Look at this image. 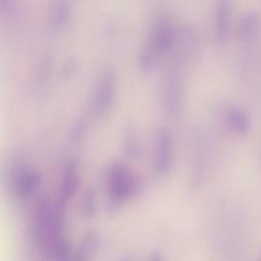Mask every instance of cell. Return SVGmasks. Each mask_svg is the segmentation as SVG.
Masks as SVG:
<instances>
[{
    "label": "cell",
    "instance_id": "cell-18",
    "mask_svg": "<svg viewBox=\"0 0 261 261\" xmlns=\"http://www.w3.org/2000/svg\"><path fill=\"white\" fill-rule=\"evenodd\" d=\"M76 70V63L74 60H66L65 64H64V68H63V71L64 74H70L73 73V71Z\"/></svg>",
    "mask_w": 261,
    "mask_h": 261
},
{
    "label": "cell",
    "instance_id": "cell-7",
    "mask_svg": "<svg viewBox=\"0 0 261 261\" xmlns=\"http://www.w3.org/2000/svg\"><path fill=\"white\" fill-rule=\"evenodd\" d=\"M232 20V2L219 0L214 15V38L218 43H224L229 37Z\"/></svg>",
    "mask_w": 261,
    "mask_h": 261
},
{
    "label": "cell",
    "instance_id": "cell-12",
    "mask_svg": "<svg viewBox=\"0 0 261 261\" xmlns=\"http://www.w3.org/2000/svg\"><path fill=\"white\" fill-rule=\"evenodd\" d=\"M73 13V5L68 0H59L54 4L51 10V27L55 31H61L69 24V20Z\"/></svg>",
    "mask_w": 261,
    "mask_h": 261
},
{
    "label": "cell",
    "instance_id": "cell-6",
    "mask_svg": "<svg viewBox=\"0 0 261 261\" xmlns=\"http://www.w3.org/2000/svg\"><path fill=\"white\" fill-rule=\"evenodd\" d=\"M79 188V170L78 163L75 160H69L64 167L63 176H61L60 191H59L58 203L60 205L66 206V203L75 195Z\"/></svg>",
    "mask_w": 261,
    "mask_h": 261
},
{
    "label": "cell",
    "instance_id": "cell-20",
    "mask_svg": "<svg viewBox=\"0 0 261 261\" xmlns=\"http://www.w3.org/2000/svg\"><path fill=\"white\" fill-rule=\"evenodd\" d=\"M126 261H127V260H126Z\"/></svg>",
    "mask_w": 261,
    "mask_h": 261
},
{
    "label": "cell",
    "instance_id": "cell-16",
    "mask_svg": "<svg viewBox=\"0 0 261 261\" xmlns=\"http://www.w3.org/2000/svg\"><path fill=\"white\" fill-rule=\"evenodd\" d=\"M81 206H82V213L84 214V217H92L94 213H96L97 195L93 186H88V188L86 189L83 196H82Z\"/></svg>",
    "mask_w": 261,
    "mask_h": 261
},
{
    "label": "cell",
    "instance_id": "cell-10",
    "mask_svg": "<svg viewBox=\"0 0 261 261\" xmlns=\"http://www.w3.org/2000/svg\"><path fill=\"white\" fill-rule=\"evenodd\" d=\"M226 120L232 130L237 134L245 135L251 130V119L242 107L231 105L226 110Z\"/></svg>",
    "mask_w": 261,
    "mask_h": 261
},
{
    "label": "cell",
    "instance_id": "cell-11",
    "mask_svg": "<svg viewBox=\"0 0 261 261\" xmlns=\"http://www.w3.org/2000/svg\"><path fill=\"white\" fill-rule=\"evenodd\" d=\"M98 241L99 237L96 231L87 232L69 261H92V257L98 247Z\"/></svg>",
    "mask_w": 261,
    "mask_h": 261
},
{
    "label": "cell",
    "instance_id": "cell-15",
    "mask_svg": "<svg viewBox=\"0 0 261 261\" xmlns=\"http://www.w3.org/2000/svg\"><path fill=\"white\" fill-rule=\"evenodd\" d=\"M122 143H124L125 154L129 158H135L139 154V139L138 134L133 126L125 129L124 137H122Z\"/></svg>",
    "mask_w": 261,
    "mask_h": 261
},
{
    "label": "cell",
    "instance_id": "cell-19",
    "mask_svg": "<svg viewBox=\"0 0 261 261\" xmlns=\"http://www.w3.org/2000/svg\"><path fill=\"white\" fill-rule=\"evenodd\" d=\"M149 261H165V260H163V256L160 254V252L154 251V252H152V254H150Z\"/></svg>",
    "mask_w": 261,
    "mask_h": 261
},
{
    "label": "cell",
    "instance_id": "cell-1",
    "mask_svg": "<svg viewBox=\"0 0 261 261\" xmlns=\"http://www.w3.org/2000/svg\"><path fill=\"white\" fill-rule=\"evenodd\" d=\"M107 194L110 206L120 205L138 193L139 182L130 173L126 165L121 162H112L107 171Z\"/></svg>",
    "mask_w": 261,
    "mask_h": 261
},
{
    "label": "cell",
    "instance_id": "cell-17",
    "mask_svg": "<svg viewBox=\"0 0 261 261\" xmlns=\"http://www.w3.org/2000/svg\"><path fill=\"white\" fill-rule=\"evenodd\" d=\"M157 56H158L157 54H155L149 46L148 45L144 46V47L139 51V54H138V59H137L138 66H139L140 70L147 73V71H149L150 69H153Z\"/></svg>",
    "mask_w": 261,
    "mask_h": 261
},
{
    "label": "cell",
    "instance_id": "cell-2",
    "mask_svg": "<svg viewBox=\"0 0 261 261\" xmlns=\"http://www.w3.org/2000/svg\"><path fill=\"white\" fill-rule=\"evenodd\" d=\"M165 107L171 117H178L185 101V79L184 70L178 60L171 61L165 75Z\"/></svg>",
    "mask_w": 261,
    "mask_h": 261
},
{
    "label": "cell",
    "instance_id": "cell-3",
    "mask_svg": "<svg viewBox=\"0 0 261 261\" xmlns=\"http://www.w3.org/2000/svg\"><path fill=\"white\" fill-rule=\"evenodd\" d=\"M117 76L111 66H106L99 71L94 88V109L99 116H106L112 109L116 97Z\"/></svg>",
    "mask_w": 261,
    "mask_h": 261
},
{
    "label": "cell",
    "instance_id": "cell-4",
    "mask_svg": "<svg viewBox=\"0 0 261 261\" xmlns=\"http://www.w3.org/2000/svg\"><path fill=\"white\" fill-rule=\"evenodd\" d=\"M173 144L167 126H158L153 143V167L158 176H166L171 170L173 158Z\"/></svg>",
    "mask_w": 261,
    "mask_h": 261
},
{
    "label": "cell",
    "instance_id": "cell-14",
    "mask_svg": "<svg viewBox=\"0 0 261 261\" xmlns=\"http://www.w3.org/2000/svg\"><path fill=\"white\" fill-rule=\"evenodd\" d=\"M51 71V58L48 54H43L37 64V69L35 73V88L38 94L46 92L48 86Z\"/></svg>",
    "mask_w": 261,
    "mask_h": 261
},
{
    "label": "cell",
    "instance_id": "cell-13",
    "mask_svg": "<svg viewBox=\"0 0 261 261\" xmlns=\"http://www.w3.org/2000/svg\"><path fill=\"white\" fill-rule=\"evenodd\" d=\"M261 28V14L256 10H250L242 14L239 22V33L242 40H250Z\"/></svg>",
    "mask_w": 261,
    "mask_h": 261
},
{
    "label": "cell",
    "instance_id": "cell-9",
    "mask_svg": "<svg viewBox=\"0 0 261 261\" xmlns=\"http://www.w3.org/2000/svg\"><path fill=\"white\" fill-rule=\"evenodd\" d=\"M193 152L189 182L191 188H196L200 185L205 175V154H204V147L199 137H195V140H194Z\"/></svg>",
    "mask_w": 261,
    "mask_h": 261
},
{
    "label": "cell",
    "instance_id": "cell-5",
    "mask_svg": "<svg viewBox=\"0 0 261 261\" xmlns=\"http://www.w3.org/2000/svg\"><path fill=\"white\" fill-rule=\"evenodd\" d=\"M177 40V28L172 18L167 14H160L155 17L150 31V38L148 46L157 55L170 50Z\"/></svg>",
    "mask_w": 261,
    "mask_h": 261
},
{
    "label": "cell",
    "instance_id": "cell-8",
    "mask_svg": "<svg viewBox=\"0 0 261 261\" xmlns=\"http://www.w3.org/2000/svg\"><path fill=\"white\" fill-rule=\"evenodd\" d=\"M40 182V172L35 170H20L15 175L14 190L20 199H28L35 194Z\"/></svg>",
    "mask_w": 261,
    "mask_h": 261
}]
</instances>
